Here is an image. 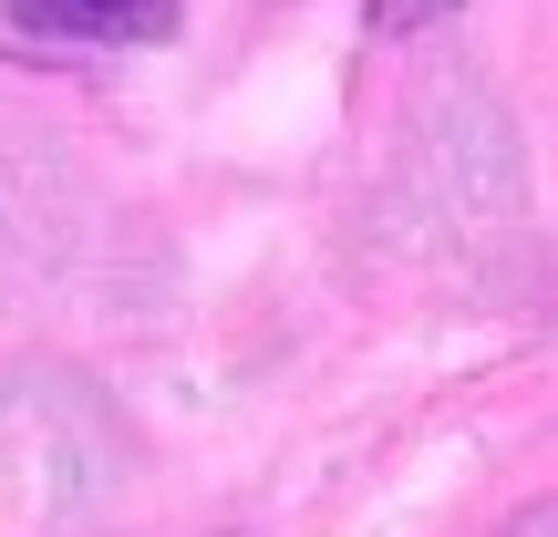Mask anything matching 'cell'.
Listing matches in <instances>:
<instances>
[{
  "label": "cell",
  "mask_w": 558,
  "mask_h": 537,
  "mask_svg": "<svg viewBox=\"0 0 558 537\" xmlns=\"http://www.w3.org/2000/svg\"><path fill=\"white\" fill-rule=\"evenodd\" d=\"M0 21L73 52H145V41H177L186 0H0Z\"/></svg>",
  "instance_id": "1"
},
{
  "label": "cell",
  "mask_w": 558,
  "mask_h": 537,
  "mask_svg": "<svg viewBox=\"0 0 558 537\" xmlns=\"http://www.w3.org/2000/svg\"><path fill=\"white\" fill-rule=\"evenodd\" d=\"M445 11H465V0H362V21H373L383 41H403V32H424V21H445Z\"/></svg>",
  "instance_id": "2"
},
{
  "label": "cell",
  "mask_w": 558,
  "mask_h": 537,
  "mask_svg": "<svg viewBox=\"0 0 558 537\" xmlns=\"http://www.w3.org/2000/svg\"><path fill=\"white\" fill-rule=\"evenodd\" d=\"M497 537H558V497H538V507H518V517H507Z\"/></svg>",
  "instance_id": "3"
}]
</instances>
